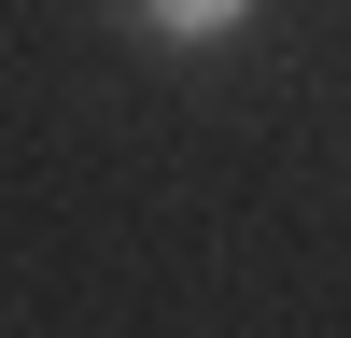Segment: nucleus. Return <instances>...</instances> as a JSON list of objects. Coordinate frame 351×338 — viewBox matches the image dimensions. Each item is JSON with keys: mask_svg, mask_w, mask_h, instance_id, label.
Here are the masks:
<instances>
[{"mask_svg": "<svg viewBox=\"0 0 351 338\" xmlns=\"http://www.w3.org/2000/svg\"><path fill=\"white\" fill-rule=\"evenodd\" d=\"M127 28H141V43H169V56H211V43H239V28H253V0H127Z\"/></svg>", "mask_w": 351, "mask_h": 338, "instance_id": "obj_1", "label": "nucleus"}]
</instances>
